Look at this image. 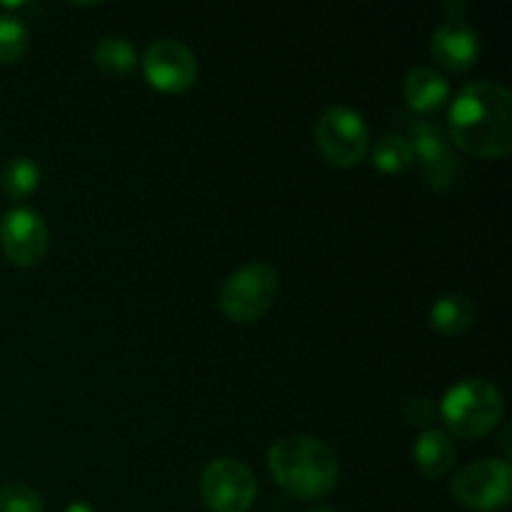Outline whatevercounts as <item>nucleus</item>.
I'll list each match as a JSON object with an SVG mask.
<instances>
[{
  "mask_svg": "<svg viewBox=\"0 0 512 512\" xmlns=\"http://www.w3.org/2000/svg\"><path fill=\"white\" fill-rule=\"evenodd\" d=\"M445 428L460 440H478L493 433L505 413L498 385L485 378H465L445 393L438 408Z\"/></svg>",
  "mask_w": 512,
  "mask_h": 512,
  "instance_id": "3",
  "label": "nucleus"
},
{
  "mask_svg": "<svg viewBox=\"0 0 512 512\" xmlns=\"http://www.w3.org/2000/svg\"><path fill=\"white\" fill-rule=\"evenodd\" d=\"M268 470L275 483L298 500H318L333 493L340 468L333 450L313 435H285L268 450Z\"/></svg>",
  "mask_w": 512,
  "mask_h": 512,
  "instance_id": "2",
  "label": "nucleus"
},
{
  "mask_svg": "<svg viewBox=\"0 0 512 512\" xmlns=\"http://www.w3.org/2000/svg\"><path fill=\"white\" fill-rule=\"evenodd\" d=\"M415 163L413 148L405 135H383L373 148V165L385 175H400Z\"/></svg>",
  "mask_w": 512,
  "mask_h": 512,
  "instance_id": "17",
  "label": "nucleus"
},
{
  "mask_svg": "<svg viewBox=\"0 0 512 512\" xmlns=\"http://www.w3.org/2000/svg\"><path fill=\"white\" fill-rule=\"evenodd\" d=\"M435 60L445 70L463 73L480 58V35L465 18H445L430 40Z\"/></svg>",
  "mask_w": 512,
  "mask_h": 512,
  "instance_id": "11",
  "label": "nucleus"
},
{
  "mask_svg": "<svg viewBox=\"0 0 512 512\" xmlns=\"http://www.w3.org/2000/svg\"><path fill=\"white\" fill-rule=\"evenodd\" d=\"M0 245H3L5 258L13 265L35 268L48 255V223L38 210L15 205L0 220Z\"/></svg>",
  "mask_w": 512,
  "mask_h": 512,
  "instance_id": "8",
  "label": "nucleus"
},
{
  "mask_svg": "<svg viewBox=\"0 0 512 512\" xmlns=\"http://www.w3.org/2000/svg\"><path fill=\"white\" fill-rule=\"evenodd\" d=\"M475 323V303L463 293H445L430 305V325L440 335H463Z\"/></svg>",
  "mask_w": 512,
  "mask_h": 512,
  "instance_id": "14",
  "label": "nucleus"
},
{
  "mask_svg": "<svg viewBox=\"0 0 512 512\" xmlns=\"http://www.w3.org/2000/svg\"><path fill=\"white\" fill-rule=\"evenodd\" d=\"M450 493L460 505L478 512L508 508L512 495V468L508 460H478L455 473Z\"/></svg>",
  "mask_w": 512,
  "mask_h": 512,
  "instance_id": "6",
  "label": "nucleus"
},
{
  "mask_svg": "<svg viewBox=\"0 0 512 512\" xmlns=\"http://www.w3.org/2000/svg\"><path fill=\"white\" fill-rule=\"evenodd\" d=\"M315 143L330 165L355 168L370 150V130L358 110L333 105L315 123Z\"/></svg>",
  "mask_w": 512,
  "mask_h": 512,
  "instance_id": "5",
  "label": "nucleus"
},
{
  "mask_svg": "<svg viewBox=\"0 0 512 512\" xmlns=\"http://www.w3.org/2000/svg\"><path fill=\"white\" fill-rule=\"evenodd\" d=\"M455 455L458 453H455L453 438L445 430H423L413 445L415 465L428 478H443V475H448L455 465Z\"/></svg>",
  "mask_w": 512,
  "mask_h": 512,
  "instance_id": "13",
  "label": "nucleus"
},
{
  "mask_svg": "<svg viewBox=\"0 0 512 512\" xmlns=\"http://www.w3.org/2000/svg\"><path fill=\"white\" fill-rule=\"evenodd\" d=\"M143 75L150 88L168 95H180L195 85L198 60H195L193 50L180 40L160 38L145 50Z\"/></svg>",
  "mask_w": 512,
  "mask_h": 512,
  "instance_id": "9",
  "label": "nucleus"
},
{
  "mask_svg": "<svg viewBox=\"0 0 512 512\" xmlns=\"http://www.w3.org/2000/svg\"><path fill=\"white\" fill-rule=\"evenodd\" d=\"M453 143L465 153L500 160L512 150V95L498 83L465 85L448 110Z\"/></svg>",
  "mask_w": 512,
  "mask_h": 512,
  "instance_id": "1",
  "label": "nucleus"
},
{
  "mask_svg": "<svg viewBox=\"0 0 512 512\" xmlns=\"http://www.w3.org/2000/svg\"><path fill=\"white\" fill-rule=\"evenodd\" d=\"M93 63L110 78H123L138 65V50L125 38H103L93 50Z\"/></svg>",
  "mask_w": 512,
  "mask_h": 512,
  "instance_id": "15",
  "label": "nucleus"
},
{
  "mask_svg": "<svg viewBox=\"0 0 512 512\" xmlns=\"http://www.w3.org/2000/svg\"><path fill=\"white\" fill-rule=\"evenodd\" d=\"M28 50V28L18 15L0 13V65H13Z\"/></svg>",
  "mask_w": 512,
  "mask_h": 512,
  "instance_id": "18",
  "label": "nucleus"
},
{
  "mask_svg": "<svg viewBox=\"0 0 512 512\" xmlns=\"http://www.w3.org/2000/svg\"><path fill=\"white\" fill-rule=\"evenodd\" d=\"M278 285L280 278L273 265L263 260L243 265L233 275H228L220 288V310L233 323H255L270 310L278 295Z\"/></svg>",
  "mask_w": 512,
  "mask_h": 512,
  "instance_id": "4",
  "label": "nucleus"
},
{
  "mask_svg": "<svg viewBox=\"0 0 512 512\" xmlns=\"http://www.w3.org/2000/svg\"><path fill=\"white\" fill-rule=\"evenodd\" d=\"M200 495L213 512H248L258 498V480L243 460L218 458L200 475Z\"/></svg>",
  "mask_w": 512,
  "mask_h": 512,
  "instance_id": "7",
  "label": "nucleus"
},
{
  "mask_svg": "<svg viewBox=\"0 0 512 512\" xmlns=\"http://www.w3.org/2000/svg\"><path fill=\"white\" fill-rule=\"evenodd\" d=\"M308 512H335L333 508H313V510H308Z\"/></svg>",
  "mask_w": 512,
  "mask_h": 512,
  "instance_id": "22",
  "label": "nucleus"
},
{
  "mask_svg": "<svg viewBox=\"0 0 512 512\" xmlns=\"http://www.w3.org/2000/svg\"><path fill=\"white\" fill-rule=\"evenodd\" d=\"M400 415L408 425H415V428H428L435 418H438V405L435 400H430L428 395H415V398H408L400 408Z\"/></svg>",
  "mask_w": 512,
  "mask_h": 512,
  "instance_id": "20",
  "label": "nucleus"
},
{
  "mask_svg": "<svg viewBox=\"0 0 512 512\" xmlns=\"http://www.w3.org/2000/svg\"><path fill=\"white\" fill-rule=\"evenodd\" d=\"M403 95L405 103L420 115L435 113V110L443 108L448 103L450 85L438 70L433 68H413L405 75L403 83Z\"/></svg>",
  "mask_w": 512,
  "mask_h": 512,
  "instance_id": "12",
  "label": "nucleus"
},
{
  "mask_svg": "<svg viewBox=\"0 0 512 512\" xmlns=\"http://www.w3.org/2000/svg\"><path fill=\"white\" fill-rule=\"evenodd\" d=\"M43 498L30 485L13 483L0 488V512H43Z\"/></svg>",
  "mask_w": 512,
  "mask_h": 512,
  "instance_id": "19",
  "label": "nucleus"
},
{
  "mask_svg": "<svg viewBox=\"0 0 512 512\" xmlns=\"http://www.w3.org/2000/svg\"><path fill=\"white\" fill-rule=\"evenodd\" d=\"M65 512H95V508H90L88 503H73L65 508Z\"/></svg>",
  "mask_w": 512,
  "mask_h": 512,
  "instance_id": "21",
  "label": "nucleus"
},
{
  "mask_svg": "<svg viewBox=\"0 0 512 512\" xmlns=\"http://www.w3.org/2000/svg\"><path fill=\"white\" fill-rule=\"evenodd\" d=\"M0 183H3V190L8 193V198L25 200L28 195H33L40 185L38 163H35L33 158H28V155H15V158H10L8 165L3 168Z\"/></svg>",
  "mask_w": 512,
  "mask_h": 512,
  "instance_id": "16",
  "label": "nucleus"
},
{
  "mask_svg": "<svg viewBox=\"0 0 512 512\" xmlns=\"http://www.w3.org/2000/svg\"><path fill=\"white\" fill-rule=\"evenodd\" d=\"M410 148H413V158L418 160L423 168L425 180L430 188L445 190L458 175V155L450 148V138L445 130L433 120H415L410 125Z\"/></svg>",
  "mask_w": 512,
  "mask_h": 512,
  "instance_id": "10",
  "label": "nucleus"
}]
</instances>
